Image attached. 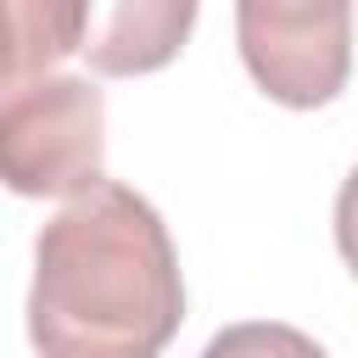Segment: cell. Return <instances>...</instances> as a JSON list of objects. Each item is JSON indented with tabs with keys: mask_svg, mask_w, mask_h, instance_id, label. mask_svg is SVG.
Instances as JSON below:
<instances>
[{
	"mask_svg": "<svg viewBox=\"0 0 358 358\" xmlns=\"http://www.w3.org/2000/svg\"><path fill=\"white\" fill-rule=\"evenodd\" d=\"M84 45V0H0V101Z\"/></svg>",
	"mask_w": 358,
	"mask_h": 358,
	"instance_id": "cell-5",
	"label": "cell"
},
{
	"mask_svg": "<svg viewBox=\"0 0 358 358\" xmlns=\"http://www.w3.org/2000/svg\"><path fill=\"white\" fill-rule=\"evenodd\" d=\"M336 252H341V263L358 274V168L341 179V190H336Z\"/></svg>",
	"mask_w": 358,
	"mask_h": 358,
	"instance_id": "cell-7",
	"label": "cell"
},
{
	"mask_svg": "<svg viewBox=\"0 0 358 358\" xmlns=\"http://www.w3.org/2000/svg\"><path fill=\"white\" fill-rule=\"evenodd\" d=\"M179 324V252L140 190L101 179L39 229L28 285L39 358H162Z\"/></svg>",
	"mask_w": 358,
	"mask_h": 358,
	"instance_id": "cell-1",
	"label": "cell"
},
{
	"mask_svg": "<svg viewBox=\"0 0 358 358\" xmlns=\"http://www.w3.org/2000/svg\"><path fill=\"white\" fill-rule=\"evenodd\" d=\"M196 358H330L308 330L280 324V319H246V324H224Z\"/></svg>",
	"mask_w": 358,
	"mask_h": 358,
	"instance_id": "cell-6",
	"label": "cell"
},
{
	"mask_svg": "<svg viewBox=\"0 0 358 358\" xmlns=\"http://www.w3.org/2000/svg\"><path fill=\"white\" fill-rule=\"evenodd\" d=\"M201 0H84L78 56L101 78H140L168 67L196 28Z\"/></svg>",
	"mask_w": 358,
	"mask_h": 358,
	"instance_id": "cell-4",
	"label": "cell"
},
{
	"mask_svg": "<svg viewBox=\"0 0 358 358\" xmlns=\"http://www.w3.org/2000/svg\"><path fill=\"white\" fill-rule=\"evenodd\" d=\"M106 179V95L78 73H45L0 101V185L28 201H73Z\"/></svg>",
	"mask_w": 358,
	"mask_h": 358,
	"instance_id": "cell-2",
	"label": "cell"
},
{
	"mask_svg": "<svg viewBox=\"0 0 358 358\" xmlns=\"http://www.w3.org/2000/svg\"><path fill=\"white\" fill-rule=\"evenodd\" d=\"M235 45L268 101L330 106L352 78V0H235Z\"/></svg>",
	"mask_w": 358,
	"mask_h": 358,
	"instance_id": "cell-3",
	"label": "cell"
}]
</instances>
